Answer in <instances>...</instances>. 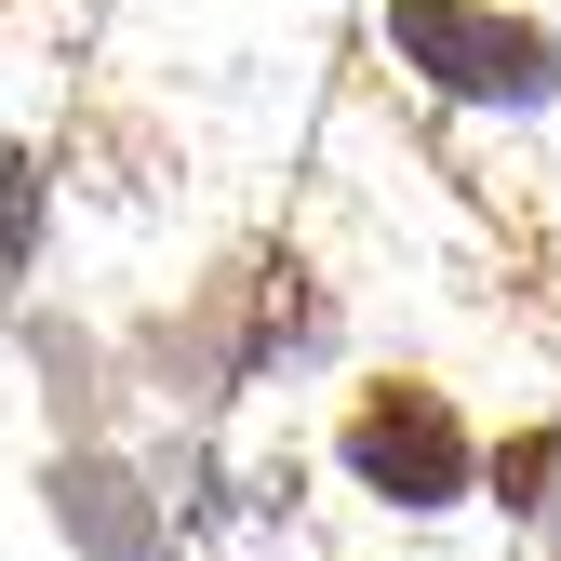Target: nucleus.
Listing matches in <instances>:
<instances>
[{
    "label": "nucleus",
    "mask_w": 561,
    "mask_h": 561,
    "mask_svg": "<svg viewBox=\"0 0 561 561\" xmlns=\"http://www.w3.org/2000/svg\"><path fill=\"white\" fill-rule=\"evenodd\" d=\"M27 375L54 388V428H67V414L94 428V388H107V375H94V347L67 334V321H27Z\"/></svg>",
    "instance_id": "5"
},
{
    "label": "nucleus",
    "mask_w": 561,
    "mask_h": 561,
    "mask_svg": "<svg viewBox=\"0 0 561 561\" xmlns=\"http://www.w3.org/2000/svg\"><path fill=\"white\" fill-rule=\"evenodd\" d=\"M548 481H561V428H508V442H495V495H508L522 522H548V508H561Z\"/></svg>",
    "instance_id": "6"
},
{
    "label": "nucleus",
    "mask_w": 561,
    "mask_h": 561,
    "mask_svg": "<svg viewBox=\"0 0 561 561\" xmlns=\"http://www.w3.org/2000/svg\"><path fill=\"white\" fill-rule=\"evenodd\" d=\"M41 215H54L41 148H14V134H0V280H27V267H41Z\"/></svg>",
    "instance_id": "4"
},
{
    "label": "nucleus",
    "mask_w": 561,
    "mask_h": 561,
    "mask_svg": "<svg viewBox=\"0 0 561 561\" xmlns=\"http://www.w3.org/2000/svg\"><path fill=\"white\" fill-rule=\"evenodd\" d=\"M334 468L362 481L375 508L442 522V508H468V481H481V428L455 414V388H428V375H375L362 401H347V428H334Z\"/></svg>",
    "instance_id": "1"
},
{
    "label": "nucleus",
    "mask_w": 561,
    "mask_h": 561,
    "mask_svg": "<svg viewBox=\"0 0 561 561\" xmlns=\"http://www.w3.org/2000/svg\"><path fill=\"white\" fill-rule=\"evenodd\" d=\"M388 54L455 107H548L561 94V27L508 0H388Z\"/></svg>",
    "instance_id": "2"
},
{
    "label": "nucleus",
    "mask_w": 561,
    "mask_h": 561,
    "mask_svg": "<svg viewBox=\"0 0 561 561\" xmlns=\"http://www.w3.org/2000/svg\"><path fill=\"white\" fill-rule=\"evenodd\" d=\"M41 495H54V535L81 548V561H161V495H148L107 442H67Z\"/></svg>",
    "instance_id": "3"
}]
</instances>
